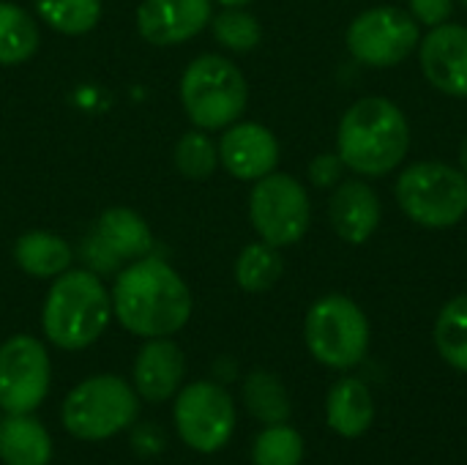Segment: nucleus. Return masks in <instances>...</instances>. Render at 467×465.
Wrapping results in <instances>:
<instances>
[{"label": "nucleus", "instance_id": "f257e3e1", "mask_svg": "<svg viewBox=\"0 0 467 465\" xmlns=\"http://www.w3.org/2000/svg\"><path fill=\"white\" fill-rule=\"evenodd\" d=\"M112 315L118 323L145 340L172 337L194 310V299L183 277L161 258H140L115 274Z\"/></svg>", "mask_w": 467, "mask_h": 465}, {"label": "nucleus", "instance_id": "f03ea898", "mask_svg": "<svg viewBox=\"0 0 467 465\" xmlns=\"http://www.w3.org/2000/svg\"><path fill=\"white\" fill-rule=\"evenodd\" d=\"M410 151V123L397 101L364 96L353 101L337 129V153L361 178L394 173Z\"/></svg>", "mask_w": 467, "mask_h": 465}, {"label": "nucleus", "instance_id": "7ed1b4c3", "mask_svg": "<svg viewBox=\"0 0 467 465\" xmlns=\"http://www.w3.org/2000/svg\"><path fill=\"white\" fill-rule=\"evenodd\" d=\"M112 296L101 277L88 269H68L55 277L44 310V337L60 351H82L93 345L109 326Z\"/></svg>", "mask_w": 467, "mask_h": 465}, {"label": "nucleus", "instance_id": "20e7f679", "mask_svg": "<svg viewBox=\"0 0 467 465\" xmlns=\"http://www.w3.org/2000/svg\"><path fill=\"white\" fill-rule=\"evenodd\" d=\"M394 197L419 227L449 230L467 217V173L435 159L413 162L400 173Z\"/></svg>", "mask_w": 467, "mask_h": 465}, {"label": "nucleus", "instance_id": "39448f33", "mask_svg": "<svg viewBox=\"0 0 467 465\" xmlns=\"http://www.w3.org/2000/svg\"><path fill=\"white\" fill-rule=\"evenodd\" d=\"M181 101L189 121L202 132L233 126L249 101V85L241 69L222 55L194 58L181 77Z\"/></svg>", "mask_w": 467, "mask_h": 465}, {"label": "nucleus", "instance_id": "423d86ee", "mask_svg": "<svg viewBox=\"0 0 467 465\" xmlns=\"http://www.w3.org/2000/svg\"><path fill=\"white\" fill-rule=\"evenodd\" d=\"M140 395L120 375H93L63 400V428L79 441H107L134 425Z\"/></svg>", "mask_w": 467, "mask_h": 465}, {"label": "nucleus", "instance_id": "0eeeda50", "mask_svg": "<svg viewBox=\"0 0 467 465\" xmlns=\"http://www.w3.org/2000/svg\"><path fill=\"white\" fill-rule=\"evenodd\" d=\"M369 321L364 310L342 293L317 299L304 321V340L309 354L331 370H353L369 351Z\"/></svg>", "mask_w": 467, "mask_h": 465}, {"label": "nucleus", "instance_id": "6e6552de", "mask_svg": "<svg viewBox=\"0 0 467 465\" xmlns=\"http://www.w3.org/2000/svg\"><path fill=\"white\" fill-rule=\"evenodd\" d=\"M249 222L260 241L285 249L298 244L312 225V200L304 184L287 173H268L249 195Z\"/></svg>", "mask_w": 467, "mask_h": 465}, {"label": "nucleus", "instance_id": "1a4fd4ad", "mask_svg": "<svg viewBox=\"0 0 467 465\" xmlns=\"http://www.w3.org/2000/svg\"><path fill=\"white\" fill-rule=\"evenodd\" d=\"M350 55L369 69H391L408 60L421 41V25L397 5H372L353 16L345 33Z\"/></svg>", "mask_w": 467, "mask_h": 465}, {"label": "nucleus", "instance_id": "9d476101", "mask_svg": "<svg viewBox=\"0 0 467 465\" xmlns=\"http://www.w3.org/2000/svg\"><path fill=\"white\" fill-rule=\"evenodd\" d=\"M172 422L186 447L213 455L235 433L238 411L230 392L216 381H194L175 395Z\"/></svg>", "mask_w": 467, "mask_h": 465}, {"label": "nucleus", "instance_id": "9b49d317", "mask_svg": "<svg viewBox=\"0 0 467 465\" xmlns=\"http://www.w3.org/2000/svg\"><path fill=\"white\" fill-rule=\"evenodd\" d=\"M153 252V233L148 222L131 208H107L90 236L79 244V258L88 271L104 277L118 274L126 263L148 258Z\"/></svg>", "mask_w": 467, "mask_h": 465}, {"label": "nucleus", "instance_id": "f8f14e48", "mask_svg": "<svg viewBox=\"0 0 467 465\" xmlns=\"http://www.w3.org/2000/svg\"><path fill=\"white\" fill-rule=\"evenodd\" d=\"M52 381L49 354L41 340L14 334L0 345V411L33 414Z\"/></svg>", "mask_w": 467, "mask_h": 465}, {"label": "nucleus", "instance_id": "ddd939ff", "mask_svg": "<svg viewBox=\"0 0 467 465\" xmlns=\"http://www.w3.org/2000/svg\"><path fill=\"white\" fill-rule=\"evenodd\" d=\"M419 63L427 82L454 99H467V25L443 22L419 41Z\"/></svg>", "mask_w": 467, "mask_h": 465}, {"label": "nucleus", "instance_id": "4468645a", "mask_svg": "<svg viewBox=\"0 0 467 465\" xmlns=\"http://www.w3.org/2000/svg\"><path fill=\"white\" fill-rule=\"evenodd\" d=\"M213 0H142L137 30L153 47H172L194 38L211 25Z\"/></svg>", "mask_w": 467, "mask_h": 465}, {"label": "nucleus", "instance_id": "2eb2a0df", "mask_svg": "<svg viewBox=\"0 0 467 465\" xmlns=\"http://www.w3.org/2000/svg\"><path fill=\"white\" fill-rule=\"evenodd\" d=\"M219 162L238 181H260L279 164V140L254 121H235L219 140Z\"/></svg>", "mask_w": 467, "mask_h": 465}, {"label": "nucleus", "instance_id": "dca6fc26", "mask_svg": "<svg viewBox=\"0 0 467 465\" xmlns=\"http://www.w3.org/2000/svg\"><path fill=\"white\" fill-rule=\"evenodd\" d=\"M328 219L334 233L353 247L367 244L383 219L380 195L361 178H345L334 186L331 203H328Z\"/></svg>", "mask_w": 467, "mask_h": 465}, {"label": "nucleus", "instance_id": "f3484780", "mask_svg": "<svg viewBox=\"0 0 467 465\" xmlns=\"http://www.w3.org/2000/svg\"><path fill=\"white\" fill-rule=\"evenodd\" d=\"M186 375L183 351L170 337L148 340L134 359V392L148 403H164L178 395Z\"/></svg>", "mask_w": 467, "mask_h": 465}, {"label": "nucleus", "instance_id": "a211bd4d", "mask_svg": "<svg viewBox=\"0 0 467 465\" xmlns=\"http://www.w3.org/2000/svg\"><path fill=\"white\" fill-rule=\"evenodd\" d=\"M328 428L342 439H361L375 422V400L361 378H342L326 400Z\"/></svg>", "mask_w": 467, "mask_h": 465}, {"label": "nucleus", "instance_id": "6ab92c4d", "mask_svg": "<svg viewBox=\"0 0 467 465\" xmlns=\"http://www.w3.org/2000/svg\"><path fill=\"white\" fill-rule=\"evenodd\" d=\"M52 436L30 414H8L0 422V463L3 465H49Z\"/></svg>", "mask_w": 467, "mask_h": 465}, {"label": "nucleus", "instance_id": "aec40b11", "mask_svg": "<svg viewBox=\"0 0 467 465\" xmlns=\"http://www.w3.org/2000/svg\"><path fill=\"white\" fill-rule=\"evenodd\" d=\"M71 258H74L71 247L60 236L47 233V230H30V233L19 236L14 244L16 266L36 280L60 277L63 271H68Z\"/></svg>", "mask_w": 467, "mask_h": 465}, {"label": "nucleus", "instance_id": "412c9836", "mask_svg": "<svg viewBox=\"0 0 467 465\" xmlns=\"http://www.w3.org/2000/svg\"><path fill=\"white\" fill-rule=\"evenodd\" d=\"M41 41L36 19L14 5L0 0V66H16L36 55Z\"/></svg>", "mask_w": 467, "mask_h": 465}, {"label": "nucleus", "instance_id": "4be33fe9", "mask_svg": "<svg viewBox=\"0 0 467 465\" xmlns=\"http://www.w3.org/2000/svg\"><path fill=\"white\" fill-rule=\"evenodd\" d=\"M285 274V260L276 247L265 241H252L241 249L235 260V282L246 293L271 291Z\"/></svg>", "mask_w": 467, "mask_h": 465}, {"label": "nucleus", "instance_id": "5701e85b", "mask_svg": "<svg viewBox=\"0 0 467 465\" xmlns=\"http://www.w3.org/2000/svg\"><path fill=\"white\" fill-rule=\"evenodd\" d=\"M244 403L249 414L265 425H279L290 419V395L279 375L254 370L244 381Z\"/></svg>", "mask_w": 467, "mask_h": 465}, {"label": "nucleus", "instance_id": "b1692460", "mask_svg": "<svg viewBox=\"0 0 467 465\" xmlns=\"http://www.w3.org/2000/svg\"><path fill=\"white\" fill-rule=\"evenodd\" d=\"M435 345L449 367L467 373V293L443 304L435 321Z\"/></svg>", "mask_w": 467, "mask_h": 465}, {"label": "nucleus", "instance_id": "393cba45", "mask_svg": "<svg viewBox=\"0 0 467 465\" xmlns=\"http://www.w3.org/2000/svg\"><path fill=\"white\" fill-rule=\"evenodd\" d=\"M41 22L63 36L90 33L101 19V0H33Z\"/></svg>", "mask_w": 467, "mask_h": 465}, {"label": "nucleus", "instance_id": "a878e982", "mask_svg": "<svg viewBox=\"0 0 467 465\" xmlns=\"http://www.w3.org/2000/svg\"><path fill=\"white\" fill-rule=\"evenodd\" d=\"M172 162L186 181H205L219 167V145L202 129H192L175 143Z\"/></svg>", "mask_w": 467, "mask_h": 465}, {"label": "nucleus", "instance_id": "bb28decb", "mask_svg": "<svg viewBox=\"0 0 467 465\" xmlns=\"http://www.w3.org/2000/svg\"><path fill=\"white\" fill-rule=\"evenodd\" d=\"M304 460V439L290 425H268L252 447L254 465H301Z\"/></svg>", "mask_w": 467, "mask_h": 465}, {"label": "nucleus", "instance_id": "cd10ccee", "mask_svg": "<svg viewBox=\"0 0 467 465\" xmlns=\"http://www.w3.org/2000/svg\"><path fill=\"white\" fill-rule=\"evenodd\" d=\"M211 30L213 38L230 52H252L263 38L257 16L246 8H224L222 14L211 16Z\"/></svg>", "mask_w": 467, "mask_h": 465}, {"label": "nucleus", "instance_id": "c85d7f7f", "mask_svg": "<svg viewBox=\"0 0 467 465\" xmlns=\"http://www.w3.org/2000/svg\"><path fill=\"white\" fill-rule=\"evenodd\" d=\"M410 16L424 27H438L451 19L454 0H408Z\"/></svg>", "mask_w": 467, "mask_h": 465}, {"label": "nucleus", "instance_id": "c756f323", "mask_svg": "<svg viewBox=\"0 0 467 465\" xmlns=\"http://www.w3.org/2000/svg\"><path fill=\"white\" fill-rule=\"evenodd\" d=\"M345 162L339 159V153H320L309 162V181L320 189L337 186L345 175Z\"/></svg>", "mask_w": 467, "mask_h": 465}, {"label": "nucleus", "instance_id": "7c9ffc66", "mask_svg": "<svg viewBox=\"0 0 467 465\" xmlns=\"http://www.w3.org/2000/svg\"><path fill=\"white\" fill-rule=\"evenodd\" d=\"M460 170L467 173V137L462 140V145H460Z\"/></svg>", "mask_w": 467, "mask_h": 465}, {"label": "nucleus", "instance_id": "2f4dec72", "mask_svg": "<svg viewBox=\"0 0 467 465\" xmlns=\"http://www.w3.org/2000/svg\"><path fill=\"white\" fill-rule=\"evenodd\" d=\"M216 3H222L224 8H244V5L252 3V0H216Z\"/></svg>", "mask_w": 467, "mask_h": 465}, {"label": "nucleus", "instance_id": "473e14b6", "mask_svg": "<svg viewBox=\"0 0 467 465\" xmlns=\"http://www.w3.org/2000/svg\"><path fill=\"white\" fill-rule=\"evenodd\" d=\"M460 3H462V5H465V8H467V0H460Z\"/></svg>", "mask_w": 467, "mask_h": 465}]
</instances>
